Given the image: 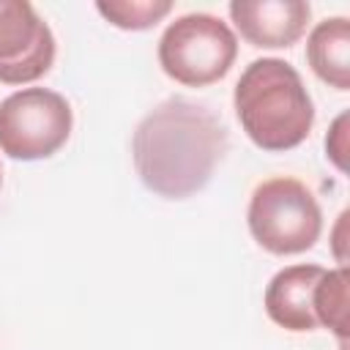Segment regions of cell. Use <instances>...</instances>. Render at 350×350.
Instances as JSON below:
<instances>
[{
	"label": "cell",
	"instance_id": "cell-1",
	"mask_svg": "<svg viewBox=\"0 0 350 350\" xmlns=\"http://www.w3.org/2000/svg\"><path fill=\"white\" fill-rule=\"evenodd\" d=\"M227 145V126L211 107L172 96L139 120L131 156L145 189L167 200H186L205 189Z\"/></svg>",
	"mask_w": 350,
	"mask_h": 350
},
{
	"label": "cell",
	"instance_id": "cell-13",
	"mask_svg": "<svg viewBox=\"0 0 350 350\" xmlns=\"http://www.w3.org/2000/svg\"><path fill=\"white\" fill-rule=\"evenodd\" d=\"M0 186H3V170H0Z\"/></svg>",
	"mask_w": 350,
	"mask_h": 350
},
{
	"label": "cell",
	"instance_id": "cell-4",
	"mask_svg": "<svg viewBox=\"0 0 350 350\" xmlns=\"http://www.w3.org/2000/svg\"><path fill=\"white\" fill-rule=\"evenodd\" d=\"M238 57V38L213 14H186L167 25L159 38L161 71L186 88H205L227 77Z\"/></svg>",
	"mask_w": 350,
	"mask_h": 350
},
{
	"label": "cell",
	"instance_id": "cell-10",
	"mask_svg": "<svg viewBox=\"0 0 350 350\" xmlns=\"http://www.w3.org/2000/svg\"><path fill=\"white\" fill-rule=\"evenodd\" d=\"M347 268L339 265L334 271H323L314 287V320L317 325L328 328L342 345L350 336L347 325Z\"/></svg>",
	"mask_w": 350,
	"mask_h": 350
},
{
	"label": "cell",
	"instance_id": "cell-6",
	"mask_svg": "<svg viewBox=\"0 0 350 350\" xmlns=\"http://www.w3.org/2000/svg\"><path fill=\"white\" fill-rule=\"evenodd\" d=\"M55 63V36L25 0H0V82L27 85Z\"/></svg>",
	"mask_w": 350,
	"mask_h": 350
},
{
	"label": "cell",
	"instance_id": "cell-7",
	"mask_svg": "<svg viewBox=\"0 0 350 350\" xmlns=\"http://www.w3.org/2000/svg\"><path fill=\"white\" fill-rule=\"evenodd\" d=\"M227 11L241 38L257 49L293 46L312 19V8L304 0H232Z\"/></svg>",
	"mask_w": 350,
	"mask_h": 350
},
{
	"label": "cell",
	"instance_id": "cell-9",
	"mask_svg": "<svg viewBox=\"0 0 350 350\" xmlns=\"http://www.w3.org/2000/svg\"><path fill=\"white\" fill-rule=\"evenodd\" d=\"M312 71L336 90H350V22L347 16L323 19L306 41Z\"/></svg>",
	"mask_w": 350,
	"mask_h": 350
},
{
	"label": "cell",
	"instance_id": "cell-8",
	"mask_svg": "<svg viewBox=\"0 0 350 350\" xmlns=\"http://www.w3.org/2000/svg\"><path fill=\"white\" fill-rule=\"evenodd\" d=\"M325 268L320 265H287L265 287V312L284 331H314V287Z\"/></svg>",
	"mask_w": 350,
	"mask_h": 350
},
{
	"label": "cell",
	"instance_id": "cell-12",
	"mask_svg": "<svg viewBox=\"0 0 350 350\" xmlns=\"http://www.w3.org/2000/svg\"><path fill=\"white\" fill-rule=\"evenodd\" d=\"M325 153L342 172L347 170V112H342L334 120V126L325 137Z\"/></svg>",
	"mask_w": 350,
	"mask_h": 350
},
{
	"label": "cell",
	"instance_id": "cell-2",
	"mask_svg": "<svg viewBox=\"0 0 350 350\" xmlns=\"http://www.w3.org/2000/svg\"><path fill=\"white\" fill-rule=\"evenodd\" d=\"M246 137L271 153L298 148L314 123V104L301 74L279 57L252 60L232 93Z\"/></svg>",
	"mask_w": 350,
	"mask_h": 350
},
{
	"label": "cell",
	"instance_id": "cell-5",
	"mask_svg": "<svg viewBox=\"0 0 350 350\" xmlns=\"http://www.w3.org/2000/svg\"><path fill=\"white\" fill-rule=\"evenodd\" d=\"M74 112L49 88H22L0 101V150L16 161L55 156L71 137Z\"/></svg>",
	"mask_w": 350,
	"mask_h": 350
},
{
	"label": "cell",
	"instance_id": "cell-11",
	"mask_svg": "<svg viewBox=\"0 0 350 350\" xmlns=\"http://www.w3.org/2000/svg\"><path fill=\"white\" fill-rule=\"evenodd\" d=\"M96 11L120 30H148L172 11V3L170 0H98Z\"/></svg>",
	"mask_w": 350,
	"mask_h": 350
},
{
	"label": "cell",
	"instance_id": "cell-3",
	"mask_svg": "<svg viewBox=\"0 0 350 350\" xmlns=\"http://www.w3.org/2000/svg\"><path fill=\"white\" fill-rule=\"evenodd\" d=\"M249 232L271 254H301L323 232V211L314 191L298 178H268L249 200Z\"/></svg>",
	"mask_w": 350,
	"mask_h": 350
}]
</instances>
